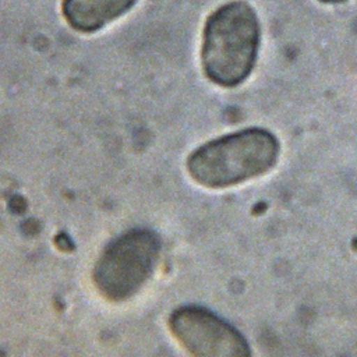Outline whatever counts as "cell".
I'll use <instances>...</instances> for the list:
<instances>
[{"label":"cell","instance_id":"obj_1","mask_svg":"<svg viewBox=\"0 0 357 357\" xmlns=\"http://www.w3.org/2000/svg\"><path fill=\"white\" fill-rule=\"evenodd\" d=\"M259 35L258 15L247 1L218 7L204 26L201 63L206 78L223 88L243 84L255 67Z\"/></svg>","mask_w":357,"mask_h":357},{"label":"cell","instance_id":"obj_4","mask_svg":"<svg viewBox=\"0 0 357 357\" xmlns=\"http://www.w3.org/2000/svg\"><path fill=\"white\" fill-rule=\"evenodd\" d=\"M170 333L191 357H252L245 337L215 312L183 305L167 321Z\"/></svg>","mask_w":357,"mask_h":357},{"label":"cell","instance_id":"obj_6","mask_svg":"<svg viewBox=\"0 0 357 357\" xmlns=\"http://www.w3.org/2000/svg\"><path fill=\"white\" fill-rule=\"evenodd\" d=\"M318 1H321L324 4H337V3H343L346 0H318Z\"/></svg>","mask_w":357,"mask_h":357},{"label":"cell","instance_id":"obj_2","mask_svg":"<svg viewBox=\"0 0 357 357\" xmlns=\"http://www.w3.org/2000/svg\"><path fill=\"white\" fill-rule=\"evenodd\" d=\"M279 152L280 144L272 131L250 127L198 146L185 166L198 185L220 190L264 176L276 165Z\"/></svg>","mask_w":357,"mask_h":357},{"label":"cell","instance_id":"obj_3","mask_svg":"<svg viewBox=\"0 0 357 357\" xmlns=\"http://www.w3.org/2000/svg\"><path fill=\"white\" fill-rule=\"evenodd\" d=\"M160 250L159 236L148 229H132L113 238L93 265L96 291L112 303L130 300L152 278Z\"/></svg>","mask_w":357,"mask_h":357},{"label":"cell","instance_id":"obj_5","mask_svg":"<svg viewBox=\"0 0 357 357\" xmlns=\"http://www.w3.org/2000/svg\"><path fill=\"white\" fill-rule=\"evenodd\" d=\"M137 0H64L63 17L75 31L91 33L126 14Z\"/></svg>","mask_w":357,"mask_h":357}]
</instances>
